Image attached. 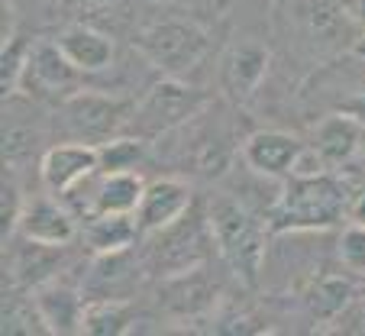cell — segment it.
<instances>
[{"instance_id": "1", "label": "cell", "mask_w": 365, "mask_h": 336, "mask_svg": "<svg viewBox=\"0 0 365 336\" xmlns=\"http://www.w3.org/2000/svg\"><path fill=\"white\" fill-rule=\"evenodd\" d=\"M349 185L333 172L317 178H288L265 220L272 233H324L339 220H349Z\"/></svg>"}, {"instance_id": "2", "label": "cell", "mask_w": 365, "mask_h": 336, "mask_svg": "<svg viewBox=\"0 0 365 336\" xmlns=\"http://www.w3.org/2000/svg\"><path fill=\"white\" fill-rule=\"evenodd\" d=\"M207 217L214 227L217 255L223 259V265L233 272L236 282L255 288L262 278L272 230L262 227V217L246 200L230 198V194H217L207 200Z\"/></svg>"}, {"instance_id": "3", "label": "cell", "mask_w": 365, "mask_h": 336, "mask_svg": "<svg viewBox=\"0 0 365 336\" xmlns=\"http://www.w3.org/2000/svg\"><path fill=\"white\" fill-rule=\"evenodd\" d=\"M214 249L217 240L210 217H207V207H200L194 200V207L185 217L149 233V246L143 253V272L155 275V278H172V275L207 265Z\"/></svg>"}, {"instance_id": "4", "label": "cell", "mask_w": 365, "mask_h": 336, "mask_svg": "<svg viewBox=\"0 0 365 336\" xmlns=\"http://www.w3.org/2000/svg\"><path fill=\"white\" fill-rule=\"evenodd\" d=\"M207 107H210V94H207V91L194 88V84H185L181 78L165 75L136 101L126 133L152 143V139L178 133L181 126L204 117Z\"/></svg>"}, {"instance_id": "5", "label": "cell", "mask_w": 365, "mask_h": 336, "mask_svg": "<svg viewBox=\"0 0 365 336\" xmlns=\"http://www.w3.org/2000/svg\"><path fill=\"white\" fill-rule=\"evenodd\" d=\"M133 46L152 68H159L162 75L181 78L185 71L204 62V55L210 52V33L194 20L172 16V20H155L143 26Z\"/></svg>"}, {"instance_id": "6", "label": "cell", "mask_w": 365, "mask_h": 336, "mask_svg": "<svg viewBox=\"0 0 365 336\" xmlns=\"http://www.w3.org/2000/svg\"><path fill=\"white\" fill-rule=\"evenodd\" d=\"M133 107H136V101H126L120 94L81 88L58 103V120H62V130L68 133V139L101 146L107 139L126 133Z\"/></svg>"}, {"instance_id": "7", "label": "cell", "mask_w": 365, "mask_h": 336, "mask_svg": "<svg viewBox=\"0 0 365 336\" xmlns=\"http://www.w3.org/2000/svg\"><path fill=\"white\" fill-rule=\"evenodd\" d=\"M81 78H84V71H78L75 65L68 62V55L58 49L56 39H33L20 91L33 94L36 101L62 103L68 94L81 91Z\"/></svg>"}, {"instance_id": "8", "label": "cell", "mask_w": 365, "mask_h": 336, "mask_svg": "<svg viewBox=\"0 0 365 336\" xmlns=\"http://www.w3.org/2000/svg\"><path fill=\"white\" fill-rule=\"evenodd\" d=\"M62 249L65 246H46V243L14 233L10 240H4V285L36 291L39 285L58 278Z\"/></svg>"}, {"instance_id": "9", "label": "cell", "mask_w": 365, "mask_h": 336, "mask_svg": "<svg viewBox=\"0 0 365 336\" xmlns=\"http://www.w3.org/2000/svg\"><path fill=\"white\" fill-rule=\"evenodd\" d=\"M159 304L172 317H181V320H204L220 304V282L207 272V265L162 278Z\"/></svg>"}, {"instance_id": "10", "label": "cell", "mask_w": 365, "mask_h": 336, "mask_svg": "<svg viewBox=\"0 0 365 336\" xmlns=\"http://www.w3.org/2000/svg\"><path fill=\"white\" fill-rule=\"evenodd\" d=\"M42 143H46V126L36 103L23 101L20 94L4 97V165L20 172V165L29 158H42Z\"/></svg>"}, {"instance_id": "11", "label": "cell", "mask_w": 365, "mask_h": 336, "mask_svg": "<svg viewBox=\"0 0 365 336\" xmlns=\"http://www.w3.org/2000/svg\"><path fill=\"white\" fill-rule=\"evenodd\" d=\"M94 172H101V152L91 143H68L48 146L39 158V178L48 191L68 194L78 185H84V178H91Z\"/></svg>"}, {"instance_id": "12", "label": "cell", "mask_w": 365, "mask_h": 336, "mask_svg": "<svg viewBox=\"0 0 365 336\" xmlns=\"http://www.w3.org/2000/svg\"><path fill=\"white\" fill-rule=\"evenodd\" d=\"M272 55L262 42H236L220 62V91L227 94V101L233 103H249L255 97V91L262 88L265 75H269Z\"/></svg>"}, {"instance_id": "13", "label": "cell", "mask_w": 365, "mask_h": 336, "mask_svg": "<svg viewBox=\"0 0 365 336\" xmlns=\"http://www.w3.org/2000/svg\"><path fill=\"white\" fill-rule=\"evenodd\" d=\"M194 207V188L185 178H155L145 185V194L139 200V230L143 236L155 233V230L175 223L178 217H185Z\"/></svg>"}, {"instance_id": "14", "label": "cell", "mask_w": 365, "mask_h": 336, "mask_svg": "<svg viewBox=\"0 0 365 336\" xmlns=\"http://www.w3.org/2000/svg\"><path fill=\"white\" fill-rule=\"evenodd\" d=\"M304 143L284 130H259L242 139V162L262 178H288Z\"/></svg>"}, {"instance_id": "15", "label": "cell", "mask_w": 365, "mask_h": 336, "mask_svg": "<svg viewBox=\"0 0 365 336\" xmlns=\"http://www.w3.org/2000/svg\"><path fill=\"white\" fill-rule=\"evenodd\" d=\"M16 233L26 236V240L46 243V246H68L78 236L75 210H68L65 204H58L52 198H33L23 204Z\"/></svg>"}, {"instance_id": "16", "label": "cell", "mask_w": 365, "mask_h": 336, "mask_svg": "<svg viewBox=\"0 0 365 336\" xmlns=\"http://www.w3.org/2000/svg\"><path fill=\"white\" fill-rule=\"evenodd\" d=\"M33 297L39 304V314L46 320L48 333L56 336L84 333V304H88V297L75 285L62 282V278H52V282L39 285L33 291Z\"/></svg>"}, {"instance_id": "17", "label": "cell", "mask_w": 365, "mask_h": 336, "mask_svg": "<svg viewBox=\"0 0 365 336\" xmlns=\"http://www.w3.org/2000/svg\"><path fill=\"white\" fill-rule=\"evenodd\" d=\"M58 49L68 55V62L75 65L84 75H101V71L113 68V58H117V46L107 33H101L91 23H71L68 29L56 36Z\"/></svg>"}, {"instance_id": "18", "label": "cell", "mask_w": 365, "mask_h": 336, "mask_svg": "<svg viewBox=\"0 0 365 336\" xmlns=\"http://www.w3.org/2000/svg\"><path fill=\"white\" fill-rule=\"evenodd\" d=\"M349 275L324 272L304 285L301 304L314 323H333L352 307V301H356V285H352Z\"/></svg>"}, {"instance_id": "19", "label": "cell", "mask_w": 365, "mask_h": 336, "mask_svg": "<svg viewBox=\"0 0 365 336\" xmlns=\"http://www.w3.org/2000/svg\"><path fill=\"white\" fill-rule=\"evenodd\" d=\"M365 143V126L359 120L346 117V113H336L333 110L330 117H324L317 126H314V143L317 152L333 165V168H343V165H352L356 156L362 152Z\"/></svg>"}, {"instance_id": "20", "label": "cell", "mask_w": 365, "mask_h": 336, "mask_svg": "<svg viewBox=\"0 0 365 336\" xmlns=\"http://www.w3.org/2000/svg\"><path fill=\"white\" fill-rule=\"evenodd\" d=\"M84 220V243L94 255L126 253L143 236L136 213H91Z\"/></svg>"}, {"instance_id": "21", "label": "cell", "mask_w": 365, "mask_h": 336, "mask_svg": "<svg viewBox=\"0 0 365 336\" xmlns=\"http://www.w3.org/2000/svg\"><path fill=\"white\" fill-rule=\"evenodd\" d=\"M145 194L139 172H97L94 213H136Z\"/></svg>"}, {"instance_id": "22", "label": "cell", "mask_w": 365, "mask_h": 336, "mask_svg": "<svg viewBox=\"0 0 365 336\" xmlns=\"http://www.w3.org/2000/svg\"><path fill=\"white\" fill-rule=\"evenodd\" d=\"M136 323L130 297H88L84 304V333L88 336H123Z\"/></svg>"}, {"instance_id": "23", "label": "cell", "mask_w": 365, "mask_h": 336, "mask_svg": "<svg viewBox=\"0 0 365 336\" xmlns=\"http://www.w3.org/2000/svg\"><path fill=\"white\" fill-rule=\"evenodd\" d=\"M130 249L126 253H110V255H97L94 268H91L88 288L91 297H126L123 291L133 282H139V275L130 272Z\"/></svg>"}, {"instance_id": "24", "label": "cell", "mask_w": 365, "mask_h": 336, "mask_svg": "<svg viewBox=\"0 0 365 336\" xmlns=\"http://www.w3.org/2000/svg\"><path fill=\"white\" fill-rule=\"evenodd\" d=\"M23 288H10L4 285V336H33V333H48L46 320L39 314V304L33 295H20Z\"/></svg>"}, {"instance_id": "25", "label": "cell", "mask_w": 365, "mask_h": 336, "mask_svg": "<svg viewBox=\"0 0 365 336\" xmlns=\"http://www.w3.org/2000/svg\"><path fill=\"white\" fill-rule=\"evenodd\" d=\"M29 49H33V39L20 33H4V49H0V91H4V97L20 94Z\"/></svg>"}, {"instance_id": "26", "label": "cell", "mask_w": 365, "mask_h": 336, "mask_svg": "<svg viewBox=\"0 0 365 336\" xmlns=\"http://www.w3.org/2000/svg\"><path fill=\"white\" fill-rule=\"evenodd\" d=\"M145 139L133 136V133H120V136L107 139L97 146L101 152V172H136V165L145 158Z\"/></svg>"}, {"instance_id": "27", "label": "cell", "mask_w": 365, "mask_h": 336, "mask_svg": "<svg viewBox=\"0 0 365 336\" xmlns=\"http://www.w3.org/2000/svg\"><path fill=\"white\" fill-rule=\"evenodd\" d=\"M336 253H339V262H343L346 272L365 275V227H359V223H349V227L339 233Z\"/></svg>"}, {"instance_id": "28", "label": "cell", "mask_w": 365, "mask_h": 336, "mask_svg": "<svg viewBox=\"0 0 365 336\" xmlns=\"http://www.w3.org/2000/svg\"><path fill=\"white\" fill-rule=\"evenodd\" d=\"M0 220H4V240L16 233V223H20V213H23V204L26 198L20 194V185L14 178V168H4V188H0Z\"/></svg>"}, {"instance_id": "29", "label": "cell", "mask_w": 365, "mask_h": 336, "mask_svg": "<svg viewBox=\"0 0 365 336\" xmlns=\"http://www.w3.org/2000/svg\"><path fill=\"white\" fill-rule=\"evenodd\" d=\"M327 172H333V165L320 156L317 146H304L301 156L294 158V168H291L288 178H317V175H327Z\"/></svg>"}, {"instance_id": "30", "label": "cell", "mask_w": 365, "mask_h": 336, "mask_svg": "<svg viewBox=\"0 0 365 336\" xmlns=\"http://www.w3.org/2000/svg\"><path fill=\"white\" fill-rule=\"evenodd\" d=\"M333 110H336V113H346V117H352V120H359V123L365 126V88H359L356 94L343 97Z\"/></svg>"}, {"instance_id": "31", "label": "cell", "mask_w": 365, "mask_h": 336, "mask_svg": "<svg viewBox=\"0 0 365 336\" xmlns=\"http://www.w3.org/2000/svg\"><path fill=\"white\" fill-rule=\"evenodd\" d=\"M346 10H349L352 23H356L359 33H365V0H343Z\"/></svg>"}, {"instance_id": "32", "label": "cell", "mask_w": 365, "mask_h": 336, "mask_svg": "<svg viewBox=\"0 0 365 336\" xmlns=\"http://www.w3.org/2000/svg\"><path fill=\"white\" fill-rule=\"evenodd\" d=\"M349 223H359V227H365V191H359L356 198H352V204H349Z\"/></svg>"}, {"instance_id": "33", "label": "cell", "mask_w": 365, "mask_h": 336, "mask_svg": "<svg viewBox=\"0 0 365 336\" xmlns=\"http://www.w3.org/2000/svg\"><path fill=\"white\" fill-rule=\"evenodd\" d=\"M352 317H356V323H359V333H365V295L362 297H356V310H352Z\"/></svg>"}, {"instance_id": "34", "label": "cell", "mask_w": 365, "mask_h": 336, "mask_svg": "<svg viewBox=\"0 0 365 336\" xmlns=\"http://www.w3.org/2000/svg\"><path fill=\"white\" fill-rule=\"evenodd\" d=\"M352 55H356L359 62H365V33L356 36V42H352Z\"/></svg>"}, {"instance_id": "35", "label": "cell", "mask_w": 365, "mask_h": 336, "mask_svg": "<svg viewBox=\"0 0 365 336\" xmlns=\"http://www.w3.org/2000/svg\"><path fill=\"white\" fill-rule=\"evenodd\" d=\"M356 162H359V165H362V168H365V143H362V152H359V156H356Z\"/></svg>"}]
</instances>
